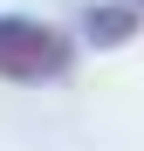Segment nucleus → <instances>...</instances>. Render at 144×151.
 <instances>
[{
    "label": "nucleus",
    "instance_id": "1",
    "mask_svg": "<svg viewBox=\"0 0 144 151\" xmlns=\"http://www.w3.org/2000/svg\"><path fill=\"white\" fill-rule=\"evenodd\" d=\"M76 69V41L48 21L0 14V83H62Z\"/></svg>",
    "mask_w": 144,
    "mask_h": 151
},
{
    "label": "nucleus",
    "instance_id": "2",
    "mask_svg": "<svg viewBox=\"0 0 144 151\" xmlns=\"http://www.w3.org/2000/svg\"><path fill=\"white\" fill-rule=\"evenodd\" d=\"M137 21H144L137 0H103V7L82 14V41H89V48H117V41L137 35Z\"/></svg>",
    "mask_w": 144,
    "mask_h": 151
},
{
    "label": "nucleus",
    "instance_id": "3",
    "mask_svg": "<svg viewBox=\"0 0 144 151\" xmlns=\"http://www.w3.org/2000/svg\"><path fill=\"white\" fill-rule=\"evenodd\" d=\"M137 7H144V0H137Z\"/></svg>",
    "mask_w": 144,
    "mask_h": 151
}]
</instances>
